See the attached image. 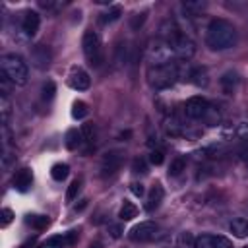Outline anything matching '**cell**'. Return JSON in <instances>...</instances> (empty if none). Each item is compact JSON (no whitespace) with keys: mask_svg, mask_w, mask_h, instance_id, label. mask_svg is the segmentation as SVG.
Listing matches in <instances>:
<instances>
[{"mask_svg":"<svg viewBox=\"0 0 248 248\" xmlns=\"http://www.w3.org/2000/svg\"><path fill=\"white\" fill-rule=\"evenodd\" d=\"M205 45L211 50H227L236 45V27L223 19L215 17L205 27Z\"/></svg>","mask_w":248,"mask_h":248,"instance_id":"obj_1","label":"cell"},{"mask_svg":"<svg viewBox=\"0 0 248 248\" xmlns=\"http://www.w3.org/2000/svg\"><path fill=\"white\" fill-rule=\"evenodd\" d=\"M2 72L10 78V81L14 85H25L29 79V68L27 62L19 56V54H4L0 60Z\"/></svg>","mask_w":248,"mask_h":248,"instance_id":"obj_2","label":"cell"},{"mask_svg":"<svg viewBox=\"0 0 248 248\" xmlns=\"http://www.w3.org/2000/svg\"><path fill=\"white\" fill-rule=\"evenodd\" d=\"M178 78V68L172 64H165V66H147V83L153 89H167L174 83V79Z\"/></svg>","mask_w":248,"mask_h":248,"instance_id":"obj_3","label":"cell"},{"mask_svg":"<svg viewBox=\"0 0 248 248\" xmlns=\"http://www.w3.org/2000/svg\"><path fill=\"white\" fill-rule=\"evenodd\" d=\"M145 58L149 62V66H165V64H172V58H174V50L172 46L163 41L161 37L159 39H153L147 48H145Z\"/></svg>","mask_w":248,"mask_h":248,"instance_id":"obj_4","label":"cell"},{"mask_svg":"<svg viewBox=\"0 0 248 248\" xmlns=\"http://www.w3.org/2000/svg\"><path fill=\"white\" fill-rule=\"evenodd\" d=\"M81 46H83V54L87 58V62L91 66H101L103 62V46H101V39L99 35L93 31V29H87L83 33V39H81Z\"/></svg>","mask_w":248,"mask_h":248,"instance_id":"obj_5","label":"cell"},{"mask_svg":"<svg viewBox=\"0 0 248 248\" xmlns=\"http://www.w3.org/2000/svg\"><path fill=\"white\" fill-rule=\"evenodd\" d=\"M169 45L172 46L174 56L180 58V60H190V58L196 54V43H194V39H192L188 33H184V31H178V33L169 41Z\"/></svg>","mask_w":248,"mask_h":248,"instance_id":"obj_6","label":"cell"},{"mask_svg":"<svg viewBox=\"0 0 248 248\" xmlns=\"http://www.w3.org/2000/svg\"><path fill=\"white\" fill-rule=\"evenodd\" d=\"M159 232V225L153 223V221H143L140 225H136L132 231H130V240L134 242H149L157 236Z\"/></svg>","mask_w":248,"mask_h":248,"instance_id":"obj_7","label":"cell"},{"mask_svg":"<svg viewBox=\"0 0 248 248\" xmlns=\"http://www.w3.org/2000/svg\"><path fill=\"white\" fill-rule=\"evenodd\" d=\"M207 108H209V103L203 99V97H190L188 101H186V105H184V112H186V116L188 118H192V120H200V118H203L205 114H207Z\"/></svg>","mask_w":248,"mask_h":248,"instance_id":"obj_8","label":"cell"},{"mask_svg":"<svg viewBox=\"0 0 248 248\" xmlns=\"http://www.w3.org/2000/svg\"><path fill=\"white\" fill-rule=\"evenodd\" d=\"M120 165H122V153L116 151V149L108 151V153H105V157L101 161V172L105 176H110V174H114L120 169Z\"/></svg>","mask_w":248,"mask_h":248,"instance_id":"obj_9","label":"cell"},{"mask_svg":"<svg viewBox=\"0 0 248 248\" xmlns=\"http://www.w3.org/2000/svg\"><path fill=\"white\" fill-rule=\"evenodd\" d=\"M39 25H41V16L37 12H33V10H27L23 14V19H21V31L27 37H33L39 31Z\"/></svg>","mask_w":248,"mask_h":248,"instance_id":"obj_10","label":"cell"},{"mask_svg":"<svg viewBox=\"0 0 248 248\" xmlns=\"http://www.w3.org/2000/svg\"><path fill=\"white\" fill-rule=\"evenodd\" d=\"M70 85H72L74 89H78V91H85V89H89V85H91V78H89V74H87L85 70L78 68V70H74V72L70 74Z\"/></svg>","mask_w":248,"mask_h":248,"instance_id":"obj_11","label":"cell"},{"mask_svg":"<svg viewBox=\"0 0 248 248\" xmlns=\"http://www.w3.org/2000/svg\"><path fill=\"white\" fill-rule=\"evenodd\" d=\"M33 184V174L29 169H19L16 174H14V188L19 190V192H25L29 190V186Z\"/></svg>","mask_w":248,"mask_h":248,"instance_id":"obj_12","label":"cell"},{"mask_svg":"<svg viewBox=\"0 0 248 248\" xmlns=\"http://www.w3.org/2000/svg\"><path fill=\"white\" fill-rule=\"evenodd\" d=\"M31 60H33V64L37 68H41V70L46 68L50 64V52H48V48L43 46V45H37L33 48V52H31Z\"/></svg>","mask_w":248,"mask_h":248,"instance_id":"obj_13","label":"cell"},{"mask_svg":"<svg viewBox=\"0 0 248 248\" xmlns=\"http://www.w3.org/2000/svg\"><path fill=\"white\" fill-rule=\"evenodd\" d=\"M188 79H190L194 85H198V87H205V85L209 83V79H207V70L202 68V66L192 68V70L188 72Z\"/></svg>","mask_w":248,"mask_h":248,"instance_id":"obj_14","label":"cell"},{"mask_svg":"<svg viewBox=\"0 0 248 248\" xmlns=\"http://www.w3.org/2000/svg\"><path fill=\"white\" fill-rule=\"evenodd\" d=\"M163 196H165V192H163L161 184H155V186L151 188L149 196H147V203H145L147 211H153V209H157V207H159V203L163 202Z\"/></svg>","mask_w":248,"mask_h":248,"instance_id":"obj_15","label":"cell"},{"mask_svg":"<svg viewBox=\"0 0 248 248\" xmlns=\"http://www.w3.org/2000/svg\"><path fill=\"white\" fill-rule=\"evenodd\" d=\"M229 231H231L236 238H244V236H248V221H246L244 217H236V219L231 221Z\"/></svg>","mask_w":248,"mask_h":248,"instance_id":"obj_16","label":"cell"},{"mask_svg":"<svg viewBox=\"0 0 248 248\" xmlns=\"http://www.w3.org/2000/svg\"><path fill=\"white\" fill-rule=\"evenodd\" d=\"M74 238H76L74 232H70L68 236H52V238H48L43 246H45V248H64L66 244H72Z\"/></svg>","mask_w":248,"mask_h":248,"instance_id":"obj_17","label":"cell"},{"mask_svg":"<svg viewBox=\"0 0 248 248\" xmlns=\"http://www.w3.org/2000/svg\"><path fill=\"white\" fill-rule=\"evenodd\" d=\"M81 141H83L81 132H78V130H68V132H66L64 145H66L68 149H78V147L81 145Z\"/></svg>","mask_w":248,"mask_h":248,"instance_id":"obj_18","label":"cell"},{"mask_svg":"<svg viewBox=\"0 0 248 248\" xmlns=\"http://www.w3.org/2000/svg\"><path fill=\"white\" fill-rule=\"evenodd\" d=\"M81 136H83V141L85 143H89V145H93L95 143V140H97V128H95V124L93 122H85L83 126H81Z\"/></svg>","mask_w":248,"mask_h":248,"instance_id":"obj_19","label":"cell"},{"mask_svg":"<svg viewBox=\"0 0 248 248\" xmlns=\"http://www.w3.org/2000/svg\"><path fill=\"white\" fill-rule=\"evenodd\" d=\"M138 215V207L132 203V202H126L124 200V203H122V207H120V211H118V217L122 219V221H130V219H134Z\"/></svg>","mask_w":248,"mask_h":248,"instance_id":"obj_20","label":"cell"},{"mask_svg":"<svg viewBox=\"0 0 248 248\" xmlns=\"http://www.w3.org/2000/svg\"><path fill=\"white\" fill-rule=\"evenodd\" d=\"M176 248H196V236L192 232H180L176 238Z\"/></svg>","mask_w":248,"mask_h":248,"instance_id":"obj_21","label":"cell"},{"mask_svg":"<svg viewBox=\"0 0 248 248\" xmlns=\"http://www.w3.org/2000/svg\"><path fill=\"white\" fill-rule=\"evenodd\" d=\"M68 170H70V167H68L66 163H56V165H52V169H50V176L60 182V180H64V178L68 176Z\"/></svg>","mask_w":248,"mask_h":248,"instance_id":"obj_22","label":"cell"},{"mask_svg":"<svg viewBox=\"0 0 248 248\" xmlns=\"http://www.w3.org/2000/svg\"><path fill=\"white\" fill-rule=\"evenodd\" d=\"M184 169H186V159H184V157H174V159L170 161L169 174H170V176H178Z\"/></svg>","mask_w":248,"mask_h":248,"instance_id":"obj_23","label":"cell"},{"mask_svg":"<svg viewBox=\"0 0 248 248\" xmlns=\"http://www.w3.org/2000/svg\"><path fill=\"white\" fill-rule=\"evenodd\" d=\"M27 223H29L33 229L43 231V229H46V225H48V217H45V215H29Z\"/></svg>","mask_w":248,"mask_h":248,"instance_id":"obj_24","label":"cell"},{"mask_svg":"<svg viewBox=\"0 0 248 248\" xmlns=\"http://www.w3.org/2000/svg\"><path fill=\"white\" fill-rule=\"evenodd\" d=\"M236 81H238L236 74H225V76L221 78V85H223V89H225L227 93H232V89H234Z\"/></svg>","mask_w":248,"mask_h":248,"instance_id":"obj_25","label":"cell"},{"mask_svg":"<svg viewBox=\"0 0 248 248\" xmlns=\"http://www.w3.org/2000/svg\"><path fill=\"white\" fill-rule=\"evenodd\" d=\"M196 248H215V240L211 234H200L196 236Z\"/></svg>","mask_w":248,"mask_h":248,"instance_id":"obj_26","label":"cell"},{"mask_svg":"<svg viewBox=\"0 0 248 248\" xmlns=\"http://www.w3.org/2000/svg\"><path fill=\"white\" fill-rule=\"evenodd\" d=\"M182 6H184V10H186V12H190V14H194V16H196V14H202V12L205 10V6H207V4H205V2H184Z\"/></svg>","mask_w":248,"mask_h":248,"instance_id":"obj_27","label":"cell"},{"mask_svg":"<svg viewBox=\"0 0 248 248\" xmlns=\"http://www.w3.org/2000/svg\"><path fill=\"white\" fill-rule=\"evenodd\" d=\"M12 85H14V83L10 81V78H8V76L2 72V74H0V93H2L4 97H8V95H10Z\"/></svg>","mask_w":248,"mask_h":248,"instance_id":"obj_28","label":"cell"},{"mask_svg":"<svg viewBox=\"0 0 248 248\" xmlns=\"http://www.w3.org/2000/svg\"><path fill=\"white\" fill-rule=\"evenodd\" d=\"M85 114H87V107H85V103H81V101L74 103V108H72V116H74V118H83Z\"/></svg>","mask_w":248,"mask_h":248,"instance_id":"obj_29","label":"cell"},{"mask_svg":"<svg viewBox=\"0 0 248 248\" xmlns=\"http://www.w3.org/2000/svg\"><path fill=\"white\" fill-rule=\"evenodd\" d=\"M79 186H81V182H79L78 178H76V180H74V182L68 186V192H66V200H68V202H72V200L78 196V192H79Z\"/></svg>","mask_w":248,"mask_h":248,"instance_id":"obj_30","label":"cell"},{"mask_svg":"<svg viewBox=\"0 0 248 248\" xmlns=\"http://www.w3.org/2000/svg\"><path fill=\"white\" fill-rule=\"evenodd\" d=\"M0 105H2V122L8 124V116H10V101H8V97L0 95Z\"/></svg>","mask_w":248,"mask_h":248,"instance_id":"obj_31","label":"cell"},{"mask_svg":"<svg viewBox=\"0 0 248 248\" xmlns=\"http://www.w3.org/2000/svg\"><path fill=\"white\" fill-rule=\"evenodd\" d=\"M132 170L134 172H147V167H145V161L143 159H140V157H136L134 161H132Z\"/></svg>","mask_w":248,"mask_h":248,"instance_id":"obj_32","label":"cell"},{"mask_svg":"<svg viewBox=\"0 0 248 248\" xmlns=\"http://www.w3.org/2000/svg\"><path fill=\"white\" fill-rule=\"evenodd\" d=\"M163 151L161 149H151V153H149V161L153 163V165H161L163 163Z\"/></svg>","mask_w":248,"mask_h":248,"instance_id":"obj_33","label":"cell"},{"mask_svg":"<svg viewBox=\"0 0 248 248\" xmlns=\"http://www.w3.org/2000/svg\"><path fill=\"white\" fill-rule=\"evenodd\" d=\"M180 124L176 122V120H167V124H165V128H167V134H170V136H176L178 132H180V128H178Z\"/></svg>","mask_w":248,"mask_h":248,"instance_id":"obj_34","label":"cell"},{"mask_svg":"<svg viewBox=\"0 0 248 248\" xmlns=\"http://www.w3.org/2000/svg\"><path fill=\"white\" fill-rule=\"evenodd\" d=\"M12 219H14V211L10 207H4L2 209V227H8L12 223Z\"/></svg>","mask_w":248,"mask_h":248,"instance_id":"obj_35","label":"cell"},{"mask_svg":"<svg viewBox=\"0 0 248 248\" xmlns=\"http://www.w3.org/2000/svg\"><path fill=\"white\" fill-rule=\"evenodd\" d=\"M213 240H215V248H232L231 240L225 236H213Z\"/></svg>","mask_w":248,"mask_h":248,"instance_id":"obj_36","label":"cell"},{"mask_svg":"<svg viewBox=\"0 0 248 248\" xmlns=\"http://www.w3.org/2000/svg\"><path fill=\"white\" fill-rule=\"evenodd\" d=\"M130 190H132V194H134V196H138V198H141V196H143V192H145L141 182H132V184H130Z\"/></svg>","mask_w":248,"mask_h":248,"instance_id":"obj_37","label":"cell"},{"mask_svg":"<svg viewBox=\"0 0 248 248\" xmlns=\"http://www.w3.org/2000/svg\"><path fill=\"white\" fill-rule=\"evenodd\" d=\"M52 95H54V83L48 81V83H45V87H43V97H45V99H52Z\"/></svg>","mask_w":248,"mask_h":248,"instance_id":"obj_38","label":"cell"},{"mask_svg":"<svg viewBox=\"0 0 248 248\" xmlns=\"http://www.w3.org/2000/svg\"><path fill=\"white\" fill-rule=\"evenodd\" d=\"M236 136L248 138V122H240V124L236 126Z\"/></svg>","mask_w":248,"mask_h":248,"instance_id":"obj_39","label":"cell"},{"mask_svg":"<svg viewBox=\"0 0 248 248\" xmlns=\"http://www.w3.org/2000/svg\"><path fill=\"white\" fill-rule=\"evenodd\" d=\"M108 232L112 238H118L122 234V229H120V225H108Z\"/></svg>","mask_w":248,"mask_h":248,"instance_id":"obj_40","label":"cell"},{"mask_svg":"<svg viewBox=\"0 0 248 248\" xmlns=\"http://www.w3.org/2000/svg\"><path fill=\"white\" fill-rule=\"evenodd\" d=\"M143 19H145V14H136V17L132 19V27H134V29H138V25H141V23H143Z\"/></svg>","mask_w":248,"mask_h":248,"instance_id":"obj_41","label":"cell"},{"mask_svg":"<svg viewBox=\"0 0 248 248\" xmlns=\"http://www.w3.org/2000/svg\"><path fill=\"white\" fill-rule=\"evenodd\" d=\"M240 155H242V159H248V147H242L240 149Z\"/></svg>","mask_w":248,"mask_h":248,"instance_id":"obj_42","label":"cell"},{"mask_svg":"<svg viewBox=\"0 0 248 248\" xmlns=\"http://www.w3.org/2000/svg\"><path fill=\"white\" fill-rule=\"evenodd\" d=\"M89 248H103V244H101V242H91Z\"/></svg>","mask_w":248,"mask_h":248,"instance_id":"obj_43","label":"cell"},{"mask_svg":"<svg viewBox=\"0 0 248 248\" xmlns=\"http://www.w3.org/2000/svg\"><path fill=\"white\" fill-rule=\"evenodd\" d=\"M244 248H248V246H244Z\"/></svg>","mask_w":248,"mask_h":248,"instance_id":"obj_44","label":"cell"}]
</instances>
